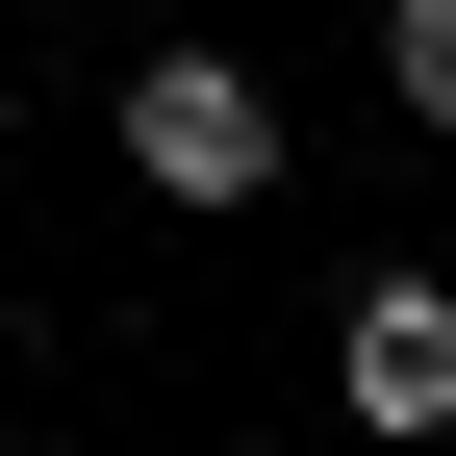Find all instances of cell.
I'll return each mask as SVG.
<instances>
[{
  "instance_id": "cell-1",
  "label": "cell",
  "mask_w": 456,
  "mask_h": 456,
  "mask_svg": "<svg viewBox=\"0 0 456 456\" xmlns=\"http://www.w3.org/2000/svg\"><path fill=\"white\" fill-rule=\"evenodd\" d=\"M102 152H127L178 228H228L279 178V102H254V51H127V102H102Z\"/></svg>"
},
{
  "instance_id": "cell-3",
  "label": "cell",
  "mask_w": 456,
  "mask_h": 456,
  "mask_svg": "<svg viewBox=\"0 0 456 456\" xmlns=\"http://www.w3.org/2000/svg\"><path fill=\"white\" fill-rule=\"evenodd\" d=\"M380 102H406V127H456V0H380Z\"/></svg>"
},
{
  "instance_id": "cell-2",
  "label": "cell",
  "mask_w": 456,
  "mask_h": 456,
  "mask_svg": "<svg viewBox=\"0 0 456 456\" xmlns=\"http://www.w3.org/2000/svg\"><path fill=\"white\" fill-rule=\"evenodd\" d=\"M330 406H355V431H456V279H431V254H380V279H355Z\"/></svg>"
}]
</instances>
